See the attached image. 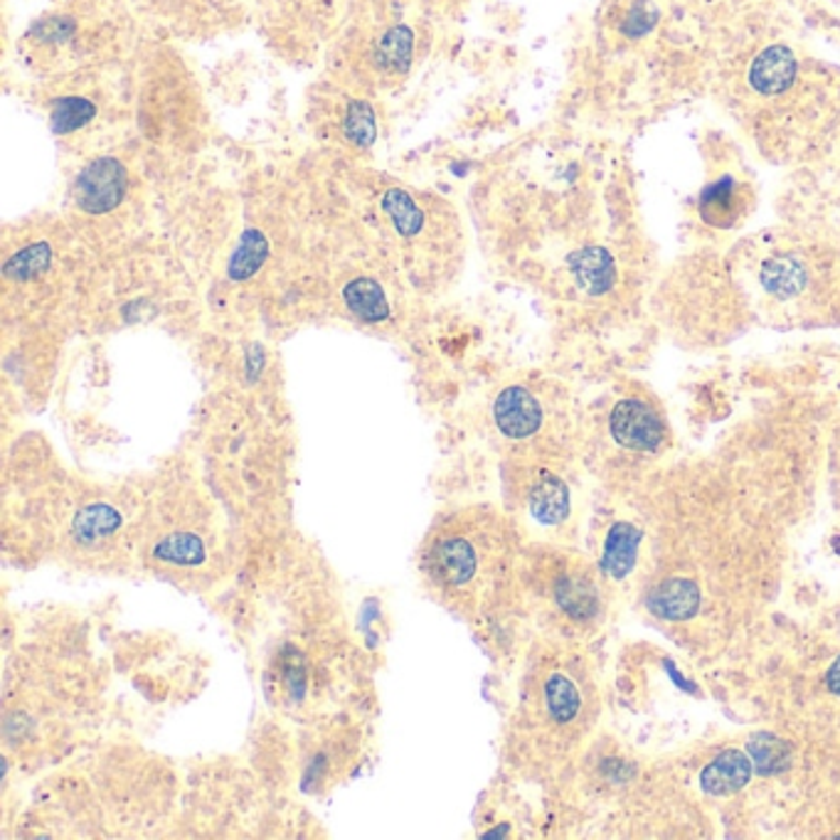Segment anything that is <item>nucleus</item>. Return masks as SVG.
I'll return each instance as SVG.
<instances>
[{"label": "nucleus", "mask_w": 840, "mask_h": 840, "mask_svg": "<svg viewBox=\"0 0 840 840\" xmlns=\"http://www.w3.org/2000/svg\"><path fill=\"white\" fill-rule=\"evenodd\" d=\"M500 530L480 510H454L434 522L422 548V572L432 594L461 617L484 614L500 579Z\"/></svg>", "instance_id": "1"}, {"label": "nucleus", "mask_w": 840, "mask_h": 840, "mask_svg": "<svg viewBox=\"0 0 840 840\" xmlns=\"http://www.w3.org/2000/svg\"><path fill=\"white\" fill-rule=\"evenodd\" d=\"M129 37L131 23L121 0H67L35 20L20 49L35 71L57 79L114 63Z\"/></svg>", "instance_id": "2"}, {"label": "nucleus", "mask_w": 840, "mask_h": 840, "mask_svg": "<svg viewBox=\"0 0 840 840\" xmlns=\"http://www.w3.org/2000/svg\"><path fill=\"white\" fill-rule=\"evenodd\" d=\"M148 538V557L161 572H198L212 555L214 532L208 513L180 500L178 508L166 506L153 516Z\"/></svg>", "instance_id": "3"}, {"label": "nucleus", "mask_w": 840, "mask_h": 840, "mask_svg": "<svg viewBox=\"0 0 840 840\" xmlns=\"http://www.w3.org/2000/svg\"><path fill=\"white\" fill-rule=\"evenodd\" d=\"M49 124L59 139L75 143L97 124H107L111 99L101 85L97 69L77 71V75L57 77L49 81V97L45 99Z\"/></svg>", "instance_id": "4"}, {"label": "nucleus", "mask_w": 840, "mask_h": 840, "mask_svg": "<svg viewBox=\"0 0 840 840\" xmlns=\"http://www.w3.org/2000/svg\"><path fill=\"white\" fill-rule=\"evenodd\" d=\"M131 178L117 158H97L85 166L75 183V208L89 220L109 218L129 200Z\"/></svg>", "instance_id": "5"}, {"label": "nucleus", "mask_w": 840, "mask_h": 840, "mask_svg": "<svg viewBox=\"0 0 840 840\" xmlns=\"http://www.w3.org/2000/svg\"><path fill=\"white\" fill-rule=\"evenodd\" d=\"M124 532V516L114 506L97 500L81 508L71 520L69 538L79 552L97 555V552H107L109 545H119Z\"/></svg>", "instance_id": "6"}, {"label": "nucleus", "mask_w": 840, "mask_h": 840, "mask_svg": "<svg viewBox=\"0 0 840 840\" xmlns=\"http://www.w3.org/2000/svg\"><path fill=\"white\" fill-rule=\"evenodd\" d=\"M323 101V126L335 131L351 146H371L375 141V111L363 99L347 97L345 91L321 99Z\"/></svg>", "instance_id": "7"}, {"label": "nucleus", "mask_w": 840, "mask_h": 840, "mask_svg": "<svg viewBox=\"0 0 840 840\" xmlns=\"http://www.w3.org/2000/svg\"><path fill=\"white\" fill-rule=\"evenodd\" d=\"M611 434L621 446L655 452L663 442L661 419L651 407L637 399H623L611 412Z\"/></svg>", "instance_id": "8"}, {"label": "nucleus", "mask_w": 840, "mask_h": 840, "mask_svg": "<svg viewBox=\"0 0 840 840\" xmlns=\"http://www.w3.org/2000/svg\"><path fill=\"white\" fill-rule=\"evenodd\" d=\"M498 432L508 439H530L542 427V405L526 387H508L494 405Z\"/></svg>", "instance_id": "9"}, {"label": "nucleus", "mask_w": 840, "mask_h": 840, "mask_svg": "<svg viewBox=\"0 0 840 840\" xmlns=\"http://www.w3.org/2000/svg\"><path fill=\"white\" fill-rule=\"evenodd\" d=\"M752 770V760L742 750H727L705 766L700 786L712 796H730L750 784Z\"/></svg>", "instance_id": "10"}, {"label": "nucleus", "mask_w": 840, "mask_h": 840, "mask_svg": "<svg viewBox=\"0 0 840 840\" xmlns=\"http://www.w3.org/2000/svg\"><path fill=\"white\" fill-rule=\"evenodd\" d=\"M651 611L663 619L683 621L690 619L700 609V589L690 579H665L661 587H655L649 597Z\"/></svg>", "instance_id": "11"}, {"label": "nucleus", "mask_w": 840, "mask_h": 840, "mask_svg": "<svg viewBox=\"0 0 840 840\" xmlns=\"http://www.w3.org/2000/svg\"><path fill=\"white\" fill-rule=\"evenodd\" d=\"M796 79V59L786 47H770L754 59L750 81L762 95H778Z\"/></svg>", "instance_id": "12"}, {"label": "nucleus", "mask_w": 840, "mask_h": 840, "mask_svg": "<svg viewBox=\"0 0 840 840\" xmlns=\"http://www.w3.org/2000/svg\"><path fill=\"white\" fill-rule=\"evenodd\" d=\"M530 510L545 526H557L570 513V494L562 478L540 471L535 484L530 488Z\"/></svg>", "instance_id": "13"}, {"label": "nucleus", "mask_w": 840, "mask_h": 840, "mask_svg": "<svg viewBox=\"0 0 840 840\" xmlns=\"http://www.w3.org/2000/svg\"><path fill=\"white\" fill-rule=\"evenodd\" d=\"M641 545V530L633 528L631 522H617L609 530L607 542L601 552V570L611 577H627L631 567L637 565V552Z\"/></svg>", "instance_id": "14"}, {"label": "nucleus", "mask_w": 840, "mask_h": 840, "mask_svg": "<svg viewBox=\"0 0 840 840\" xmlns=\"http://www.w3.org/2000/svg\"><path fill=\"white\" fill-rule=\"evenodd\" d=\"M542 703H545V712L555 725H570L582 708L577 685L572 683L570 675L560 671L550 673L542 683Z\"/></svg>", "instance_id": "15"}, {"label": "nucleus", "mask_w": 840, "mask_h": 840, "mask_svg": "<svg viewBox=\"0 0 840 840\" xmlns=\"http://www.w3.org/2000/svg\"><path fill=\"white\" fill-rule=\"evenodd\" d=\"M572 272H575V279L582 289L592 296L609 291V286L614 284V262L607 252L597 247L579 252L572 262Z\"/></svg>", "instance_id": "16"}, {"label": "nucleus", "mask_w": 840, "mask_h": 840, "mask_svg": "<svg viewBox=\"0 0 840 840\" xmlns=\"http://www.w3.org/2000/svg\"><path fill=\"white\" fill-rule=\"evenodd\" d=\"M345 301L363 321H383L389 316V306L380 286L373 279H355L345 286Z\"/></svg>", "instance_id": "17"}, {"label": "nucleus", "mask_w": 840, "mask_h": 840, "mask_svg": "<svg viewBox=\"0 0 840 840\" xmlns=\"http://www.w3.org/2000/svg\"><path fill=\"white\" fill-rule=\"evenodd\" d=\"M750 754L754 760V766L762 774H778L788 770V764H792V747L770 732L752 737Z\"/></svg>", "instance_id": "18"}, {"label": "nucleus", "mask_w": 840, "mask_h": 840, "mask_svg": "<svg viewBox=\"0 0 840 840\" xmlns=\"http://www.w3.org/2000/svg\"><path fill=\"white\" fill-rule=\"evenodd\" d=\"M161 15L176 18L180 23H205L210 13H222L230 0H146Z\"/></svg>", "instance_id": "19"}, {"label": "nucleus", "mask_w": 840, "mask_h": 840, "mask_svg": "<svg viewBox=\"0 0 840 840\" xmlns=\"http://www.w3.org/2000/svg\"><path fill=\"white\" fill-rule=\"evenodd\" d=\"M737 198H734V183L730 178L717 180L712 188L705 190L700 200L703 218L710 224H730L737 214Z\"/></svg>", "instance_id": "20"}, {"label": "nucleus", "mask_w": 840, "mask_h": 840, "mask_svg": "<svg viewBox=\"0 0 840 840\" xmlns=\"http://www.w3.org/2000/svg\"><path fill=\"white\" fill-rule=\"evenodd\" d=\"M762 281L766 289L776 296H794L804 286L806 276H804L802 264H796L792 259H782V262H770L764 266Z\"/></svg>", "instance_id": "21"}, {"label": "nucleus", "mask_w": 840, "mask_h": 840, "mask_svg": "<svg viewBox=\"0 0 840 840\" xmlns=\"http://www.w3.org/2000/svg\"><path fill=\"white\" fill-rule=\"evenodd\" d=\"M557 604L572 617H587L594 609V594L575 577H562L555 587Z\"/></svg>", "instance_id": "22"}, {"label": "nucleus", "mask_w": 840, "mask_h": 840, "mask_svg": "<svg viewBox=\"0 0 840 840\" xmlns=\"http://www.w3.org/2000/svg\"><path fill=\"white\" fill-rule=\"evenodd\" d=\"M826 685L833 695H840V655L833 661L831 668L826 673Z\"/></svg>", "instance_id": "23"}]
</instances>
